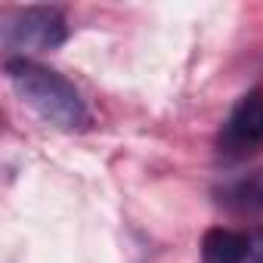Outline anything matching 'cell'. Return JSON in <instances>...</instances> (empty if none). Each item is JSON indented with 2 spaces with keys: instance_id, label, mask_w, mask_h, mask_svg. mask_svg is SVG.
I'll list each match as a JSON object with an SVG mask.
<instances>
[{
  "instance_id": "cell-5",
  "label": "cell",
  "mask_w": 263,
  "mask_h": 263,
  "mask_svg": "<svg viewBox=\"0 0 263 263\" xmlns=\"http://www.w3.org/2000/svg\"><path fill=\"white\" fill-rule=\"evenodd\" d=\"M214 198H217V204L223 211L238 214V217H257V214H263V167L223 180L214 189Z\"/></svg>"
},
{
  "instance_id": "cell-2",
  "label": "cell",
  "mask_w": 263,
  "mask_h": 263,
  "mask_svg": "<svg viewBox=\"0 0 263 263\" xmlns=\"http://www.w3.org/2000/svg\"><path fill=\"white\" fill-rule=\"evenodd\" d=\"M68 41V22L59 7H13L0 13V44L10 56L53 53Z\"/></svg>"
},
{
  "instance_id": "cell-3",
  "label": "cell",
  "mask_w": 263,
  "mask_h": 263,
  "mask_svg": "<svg viewBox=\"0 0 263 263\" xmlns=\"http://www.w3.org/2000/svg\"><path fill=\"white\" fill-rule=\"evenodd\" d=\"M217 146L229 158H248L263 149V90L245 93L220 127Z\"/></svg>"
},
{
  "instance_id": "cell-1",
  "label": "cell",
  "mask_w": 263,
  "mask_h": 263,
  "mask_svg": "<svg viewBox=\"0 0 263 263\" xmlns=\"http://www.w3.org/2000/svg\"><path fill=\"white\" fill-rule=\"evenodd\" d=\"M4 74H7L10 87L16 90V96L28 108H34L47 124H53L59 130H84L90 124L87 99L56 68H50L37 59L7 56Z\"/></svg>"
},
{
  "instance_id": "cell-4",
  "label": "cell",
  "mask_w": 263,
  "mask_h": 263,
  "mask_svg": "<svg viewBox=\"0 0 263 263\" xmlns=\"http://www.w3.org/2000/svg\"><path fill=\"white\" fill-rule=\"evenodd\" d=\"M201 263H263V226H214L201 235Z\"/></svg>"
}]
</instances>
